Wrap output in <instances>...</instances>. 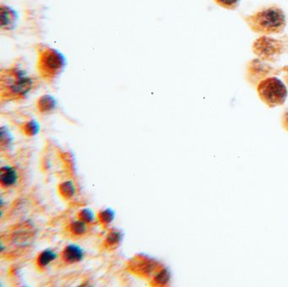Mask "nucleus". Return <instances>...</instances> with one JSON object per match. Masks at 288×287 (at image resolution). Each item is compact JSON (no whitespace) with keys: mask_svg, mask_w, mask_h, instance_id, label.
I'll list each match as a JSON object with an SVG mask.
<instances>
[{"mask_svg":"<svg viewBox=\"0 0 288 287\" xmlns=\"http://www.w3.org/2000/svg\"><path fill=\"white\" fill-rule=\"evenodd\" d=\"M249 23L257 32L276 33L281 32L286 25V16L281 9L271 7L261 10L252 16Z\"/></svg>","mask_w":288,"mask_h":287,"instance_id":"nucleus-1","label":"nucleus"},{"mask_svg":"<svg viewBox=\"0 0 288 287\" xmlns=\"http://www.w3.org/2000/svg\"><path fill=\"white\" fill-rule=\"evenodd\" d=\"M258 93L261 100L270 108L282 105L287 97L286 86L276 77H269L260 81Z\"/></svg>","mask_w":288,"mask_h":287,"instance_id":"nucleus-2","label":"nucleus"},{"mask_svg":"<svg viewBox=\"0 0 288 287\" xmlns=\"http://www.w3.org/2000/svg\"><path fill=\"white\" fill-rule=\"evenodd\" d=\"M33 86V81L21 70H15L6 77V81L2 82L3 93L8 96L21 97L29 93Z\"/></svg>","mask_w":288,"mask_h":287,"instance_id":"nucleus-3","label":"nucleus"},{"mask_svg":"<svg viewBox=\"0 0 288 287\" xmlns=\"http://www.w3.org/2000/svg\"><path fill=\"white\" fill-rule=\"evenodd\" d=\"M65 66V59L57 50L46 49L40 56L39 70L47 78H55Z\"/></svg>","mask_w":288,"mask_h":287,"instance_id":"nucleus-4","label":"nucleus"},{"mask_svg":"<svg viewBox=\"0 0 288 287\" xmlns=\"http://www.w3.org/2000/svg\"><path fill=\"white\" fill-rule=\"evenodd\" d=\"M160 264L147 256H135V258L128 263V269L130 271L144 277L150 276L152 273L160 269Z\"/></svg>","mask_w":288,"mask_h":287,"instance_id":"nucleus-5","label":"nucleus"},{"mask_svg":"<svg viewBox=\"0 0 288 287\" xmlns=\"http://www.w3.org/2000/svg\"><path fill=\"white\" fill-rule=\"evenodd\" d=\"M254 49L259 56L270 58L277 54L280 49V45L275 40L264 37L256 42Z\"/></svg>","mask_w":288,"mask_h":287,"instance_id":"nucleus-6","label":"nucleus"},{"mask_svg":"<svg viewBox=\"0 0 288 287\" xmlns=\"http://www.w3.org/2000/svg\"><path fill=\"white\" fill-rule=\"evenodd\" d=\"M62 257L64 262L74 264L82 260V258L84 257V251L79 246L72 244L67 246L66 248H64Z\"/></svg>","mask_w":288,"mask_h":287,"instance_id":"nucleus-7","label":"nucleus"},{"mask_svg":"<svg viewBox=\"0 0 288 287\" xmlns=\"http://www.w3.org/2000/svg\"><path fill=\"white\" fill-rule=\"evenodd\" d=\"M0 20L3 29L11 30L16 23L17 15L15 10H13L11 8L2 6L0 12Z\"/></svg>","mask_w":288,"mask_h":287,"instance_id":"nucleus-8","label":"nucleus"},{"mask_svg":"<svg viewBox=\"0 0 288 287\" xmlns=\"http://www.w3.org/2000/svg\"><path fill=\"white\" fill-rule=\"evenodd\" d=\"M18 173L17 171L12 167L5 166L1 168L0 172V182L1 185L5 188L15 185L17 182Z\"/></svg>","mask_w":288,"mask_h":287,"instance_id":"nucleus-9","label":"nucleus"},{"mask_svg":"<svg viewBox=\"0 0 288 287\" xmlns=\"http://www.w3.org/2000/svg\"><path fill=\"white\" fill-rule=\"evenodd\" d=\"M56 106H57V101L54 96H49V95L42 96L37 102L38 109L42 113H48V112L55 110Z\"/></svg>","mask_w":288,"mask_h":287,"instance_id":"nucleus-10","label":"nucleus"},{"mask_svg":"<svg viewBox=\"0 0 288 287\" xmlns=\"http://www.w3.org/2000/svg\"><path fill=\"white\" fill-rule=\"evenodd\" d=\"M123 239V234L118 230H112L109 231V233L107 236L106 240H105V246L108 249H113V248H117Z\"/></svg>","mask_w":288,"mask_h":287,"instance_id":"nucleus-11","label":"nucleus"},{"mask_svg":"<svg viewBox=\"0 0 288 287\" xmlns=\"http://www.w3.org/2000/svg\"><path fill=\"white\" fill-rule=\"evenodd\" d=\"M57 258V254L54 251L47 249L42 253H40L39 256L37 257V265L40 269L47 267L50 263L55 260Z\"/></svg>","mask_w":288,"mask_h":287,"instance_id":"nucleus-12","label":"nucleus"},{"mask_svg":"<svg viewBox=\"0 0 288 287\" xmlns=\"http://www.w3.org/2000/svg\"><path fill=\"white\" fill-rule=\"evenodd\" d=\"M170 273L166 269H161L159 272L155 275L153 283L155 285H166L170 280Z\"/></svg>","mask_w":288,"mask_h":287,"instance_id":"nucleus-13","label":"nucleus"},{"mask_svg":"<svg viewBox=\"0 0 288 287\" xmlns=\"http://www.w3.org/2000/svg\"><path fill=\"white\" fill-rule=\"evenodd\" d=\"M59 191L62 196L65 199H70L75 194V188L72 182H64L59 187Z\"/></svg>","mask_w":288,"mask_h":287,"instance_id":"nucleus-14","label":"nucleus"},{"mask_svg":"<svg viewBox=\"0 0 288 287\" xmlns=\"http://www.w3.org/2000/svg\"><path fill=\"white\" fill-rule=\"evenodd\" d=\"M87 224L85 221L79 220V221L72 222L69 226V229H70L72 233L74 234V235H84L87 231Z\"/></svg>","mask_w":288,"mask_h":287,"instance_id":"nucleus-15","label":"nucleus"},{"mask_svg":"<svg viewBox=\"0 0 288 287\" xmlns=\"http://www.w3.org/2000/svg\"><path fill=\"white\" fill-rule=\"evenodd\" d=\"M40 131L39 123L37 121L31 120L23 126V131L28 136H35Z\"/></svg>","mask_w":288,"mask_h":287,"instance_id":"nucleus-16","label":"nucleus"},{"mask_svg":"<svg viewBox=\"0 0 288 287\" xmlns=\"http://www.w3.org/2000/svg\"><path fill=\"white\" fill-rule=\"evenodd\" d=\"M98 217L101 224L109 225L115 218V212L112 209L104 210L99 213Z\"/></svg>","mask_w":288,"mask_h":287,"instance_id":"nucleus-17","label":"nucleus"},{"mask_svg":"<svg viewBox=\"0 0 288 287\" xmlns=\"http://www.w3.org/2000/svg\"><path fill=\"white\" fill-rule=\"evenodd\" d=\"M79 220L85 221L86 223H91L94 220L93 211L90 209H83L80 211Z\"/></svg>","mask_w":288,"mask_h":287,"instance_id":"nucleus-18","label":"nucleus"},{"mask_svg":"<svg viewBox=\"0 0 288 287\" xmlns=\"http://www.w3.org/2000/svg\"><path fill=\"white\" fill-rule=\"evenodd\" d=\"M12 142V136L10 135V133L8 131V129H5V128L3 127L1 129V145L2 146H8L10 145Z\"/></svg>","mask_w":288,"mask_h":287,"instance_id":"nucleus-19","label":"nucleus"},{"mask_svg":"<svg viewBox=\"0 0 288 287\" xmlns=\"http://www.w3.org/2000/svg\"><path fill=\"white\" fill-rule=\"evenodd\" d=\"M239 0H216V2L222 7L233 8L236 6Z\"/></svg>","mask_w":288,"mask_h":287,"instance_id":"nucleus-20","label":"nucleus"},{"mask_svg":"<svg viewBox=\"0 0 288 287\" xmlns=\"http://www.w3.org/2000/svg\"><path fill=\"white\" fill-rule=\"evenodd\" d=\"M282 124H283L284 128H286V131H288V109L285 111L282 116Z\"/></svg>","mask_w":288,"mask_h":287,"instance_id":"nucleus-21","label":"nucleus"}]
</instances>
